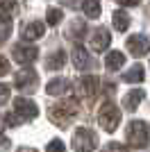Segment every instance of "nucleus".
<instances>
[{"instance_id": "28", "label": "nucleus", "mask_w": 150, "mask_h": 152, "mask_svg": "<svg viewBox=\"0 0 150 152\" xmlns=\"http://www.w3.org/2000/svg\"><path fill=\"white\" fill-rule=\"evenodd\" d=\"M9 145H12V143H9V139H7V136H2V134H0V152L9 150Z\"/></svg>"}, {"instance_id": "26", "label": "nucleus", "mask_w": 150, "mask_h": 152, "mask_svg": "<svg viewBox=\"0 0 150 152\" xmlns=\"http://www.w3.org/2000/svg\"><path fill=\"white\" fill-rule=\"evenodd\" d=\"M9 84H0V104H5L7 100H9Z\"/></svg>"}, {"instance_id": "18", "label": "nucleus", "mask_w": 150, "mask_h": 152, "mask_svg": "<svg viewBox=\"0 0 150 152\" xmlns=\"http://www.w3.org/2000/svg\"><path fill=\"white\" fill-rule=\"evenodd\" d=\"M82 12L87 14L89 18H98L100 16V0H84L82 2Z\"/></svg>"}, {"instance_id": "29", "label": "nucleus", "mask_w": 150, "mask_h": 152, "mask_svg": "<svg viewBox=\"0 0 150 152\" xmlns=\"http://www.w3.org/2000/svg\"><path fill=\"white\" fill-rule=\"evenodd\" d=\"M116 2H118V5H125V7H137L141 0H116Z\"/></svg>"}, {"instance_id": "4", "label": "nucleus", "mask_w": 150, "mask_h": 152, "mask_svg": "<svg viewBox=\"0 0 150 152\" xmlns=\"http://www.w3.org/2000/svg\"><path fill=\"white\" fill-rule=\"evenodd\" d=\"M98 123H100V127H102L105 132L112 134L121 123V109L116 107L114 102H107L105 107L100 109V114H98Z\"/></svg>"}, {"instance_id": "2", "label": "nucleus", "mask_w": 150, "mask_h": 152, "mask_svg": "<svg viewBox=\"0 0 150 152\" xmlns=\"http://www.w3.org/2000/svg\"><path fill=\"white\" fill-rule=\"evenodd\" d=\"M73 150L77 152H91L96 145H98V136H96L93 129H89V127H80V129H75L73 134Z\"/></svg>"}, {"instance_id": "14", "label": "nucleus", "mask_w": 150, "mask_h": 152, "mask_svg": "<svg viewBox=\"0 0 150 152\" xmlns=\"http://www.w3.org/2000/svg\"><path fill=\"white\" fill-rule=\"evenodd\" d=\"M112 23H114V30L116 32H125L127 27H130V14L123 12V9L114 12L112 14Z\"/></svg>"}, {"instance_id": "3", "label": "nucleus", "mask_w": 150, "mask_h": 152, "mask_svg": "<svg viewBox=\"0 0 150 152\" xmlns=\"http://www.w3.org/2000/svg\"><path fill=\"white\" fill-rule=\"evenodd\" d=\"M148 136H150V129L143 121H132L130 127H127V143L132 148H146L148 145Z\"/></svg>"}, {"instance_id": "20", "label": "nucleus", "mask_w": 150, "mask_h": 152, "mask_svg": "<svg viewBox=\"0 0 150 152\" xmlns=\"http://www.w3.org/2000/svg\"><path fill=\"white\" fill-rule=\"evenodd\" d=\"M125 82H130V84H139L141 80H143V66H134L132 70H127L123 75Z\"/></svg>"}, {"instance_id": "10", "label": "nucleus", "mask_w": 150, "mask_h": 152, "mask_svg": "<svg viewBox=\"0 0 150 152\" xmlns=\"http://www.w3.org/2000/svg\"><path fill=\"white\" fill-rule=\"evenodd\" d=\"M109 41H112V34L105 27H98V30L91 34V48L96 52H102L105 48H109Z\"/></svg>"}, {"instance_id": "25", "label": "nucleus", "mask_w": 150, "mask_h": 152, "mask_svg": "<svg viewBox=\"0 0 150 152\" xmlns=\"http://www.w3.org/2000/svg\"><path fill=\"white\" fill-rule=\"evenodd\" d=\"M102 152H127V148L121 145V143H107Z\"/></svg>"}, {"instance_id": "22", "label": "nucleus", "mask_w": 150, "mask_h": 152, "mask_svg": "<svg viewBox=\"0 0 150 152\" xmlns=\"http://www.w3.org/2000/svg\"><path fill=\"white\" fill-rule=\"evenodd\" d=\"M62 9H55V7H50L48 9V25H57L59 20H62Z\"/></svg>"}, {"instance_id": "6", "label": "nucleus", "mask_w": 150, "mask_h": 152, "mask_svg": "<svg viewBox=\"0 0 150 152\" xmlns=\"http://www.w3.org/2000/svg\"><path fill=\"white\" fill-rule=\"evenodd\" d=\"M37 80H39L37 70L25 66V68H21L18 73H16V77H14V84H16V89L25 91V93H30V91H34V86H37Z\"/></svg>"}, {"instance_id": "7", "label": "nucleus", "mask_w": 150, "mask_h": 152, "mask_svg": "<svg viewBox=\"0 0 150 152\" xmlns=\"http://www.w3.org/2000/svg\"><path fill=\"white\" fill-rule=\"evenodd\" d=\"M14 114L18 116V121H30V118H37L39 107L27 98H16L14 100Z\"/></svg>"}, {"instance_id": "12", "label": "nucleus", "mask_w": 150, "mask_h": 152, "mask_svg": "<svg viewBox=\"0 0 150 152\" xmlns=\"http://www.w3.org/2000/svg\"><path fill=\"white\" fill-rule=\"evenodd\" d=\"M46 91H48L50 95H62V93L73 91V86H71V82L66 80V77H55V80H50V82H48Z\"/></svg>"}, {"instance_id": "30", "label": "nucleus", "mask_w": 150, "mask_h": 152, "mask_svg": "<svg viewBox=\"0 0 150 152\" xmlns=\"http://www.w3.org/2000/svg\"><path fill=\"white\" fill-rule=\"evenodd\" d=\"M18 152H37V150H32V148H21Z\"/></svg>"}, {"instance_id": "5", "label": "nucleus", "mask_w": 150, "mask_h": 152, "mask_svg": "<svg viewBox=\"0 0 150 152\" xmlns=\"http://www.w3.org/2000/svg\"><path fill=\"white\" fill-rule=\"evenodd\" d=\"M98 91H100V77L96 75H84L75 86V93H77L80 100H91Z\"/></svg>"}, {"instance_id": "24", "label": "nucleus", "mask_w": 150, "mask_h": 152, "mask_svg": "<svg viewBox=\"0 0 150 152\" xmlns=\"http://www.w3.org/2000/svg\"><path fill=\"white\" fill-rule=\"evenodd\" d=\"M66 148H64V143L59 139H55V141H50L48 143V148H46V152H64Z\"/></svg>"}, {"instance_id": "13", "label": "nucleus", "mask_w": 150, "mask_h": 152, "mask_svg": "<svg viewBox=\"0 0 150 152\" xmlns=\"http://www.w3.org/2000/svg\"><path fill=\"white\" fill-rule=\"evenodd\" d=\"M73 64H75V68H80V70L91 66V57H89V52L82 45H75L73 48Z\"/></svg>"}, {"instance_id": "15", "label": "nucleus", "mask_w": 150, "mask_h": 152, "mask_svg": "<svg viewBox=\"0 0 150 152\" xmlns=\"http://www.w3.org/2000/svg\"><path fill=\"white\" fill-rule=\"evenodd\" d=\"M146 98V93L141 89H137V91H130V93L125 95V109L127 111H137V107H139V102Z\"/></svg>"}, {"instance_id": "11", "label": "nucleus", "mask_w": 150, "mask_h": 152, "mask_svg": "<svg viewBox=\"0 0 150 152\" xmlns=\"http://www.w3.org/2000/svg\"><path fill=\"white\" fill-rule=\"evenodd\" d=\"M43 32H46V25L41 20H32V23H27L25 30L21 32V39H23V41H37V39L43 37Z\"/></svg>"}, {"instance_id": "16", "label": "nucleus", "mask_w": 150, "mask_h": 152, "mask_svg": "<svg viewBox=\"0 0 150 152\" xmlns=\"http://www.w3.org/2000/svg\"><path fill=\"white\" fill-rule=\"evenodd\" d=\"M12 34V16L9 14H0V43H5Z\"/></svg>"}, {"instance_id": "27", "label": "nucleus", "mask_w": 150, "mask_h": 152, "mask_svg": "<svg viewBox=\"0 0 150 152\" xmlns=\"http://www.w3.org/2000/svg\"><path fill=\"white\" fill-rule=\"evenodd\" d=\"M7 73H9V61H7V59L0 55V77L7 75Z\"/></svg>"}, {"instance_id": "8", "label": "nucleus", "mask_w": 150, "mask_h": 152, "mask_svg": "<svg viewBox=\"0 0 150 152\" xmlns=\"http://www.w3.org/2000/svg\"><path fill=\"white\" fill-rule=\"evenodd\" d=\"M127 48H130V55H134V57H143V55H148L150 41H148L146 34H132V37L127 39Z\"/></svg>"}, {"instance_id": "1", "label": "nucleus", "mask_w": 150, "mask_h": 152, "mask_svg": "<svg viewBox=\"0 0 150 152\" xmlns=\"http://www.w3.org/2000/svg\"><path fill=\"white\" fill-rule=\"evenodd\" d=\"M48 114H50V121L55 123V125L66 127V125H68V121H73L75 114H77V104H75L73 100L57 102V104H52V107H50Z\"/></svg>"}, {"instance_id": "9", "label": "nucleus", "mask_w": 150, "mask_h": 152, "mask_svg": "<svg viewBox=\"0 0 150 152\" xmlns=\"http://www.w3.org/2000/svg\"><path fill=\"white\" fill-rule=\"evenodd\" d=\"M37 57H39V50L34 45H16V48H14V59H16L21 66L32 64Z\"/></svg>"}, {"instance_id": "17", "label": "nucleus", "mask_w": 150, "mask_h": 152, "mask_svg": "<svg viewBox=\"0 0 150 152\" xmlns=\"http://www.w3.org/2000/svg\"><path fill=\"white\" fill-rule=\"evenodd\" d=\"M46 64H48V68H50V70H59L64 64H66V52H64V50L52 52V55L48 57V61H46Z\"/></svg>"}, {"instance_id": "19", "label": "nucleus", "mask_w": 150, "mask_h": 152, "mask_svg": "<svg viewBox=\"0 0 150 152\" xmlns=\"http://www.w3.org/2000/svg\"><path fill=\"white\" fill-rule=\"evenodd\" d=\"M123 64H125L123 52L114 50V52H109V55H107V68H109V70H118Z\"/></svg>"}, {"instance_id": "23", "label": "nucleus", "mask_w": 150, "mask_h": 152, "mask_svg": "<svg viewBox=\"0 0 150 152\" xmlns=\"http://www.w3.org/2000/svg\"><path fill=\"white\" fill-rule=\"evenodd\" d=\"M16 9V0H0V14H9Z\"/></svg>"}, {"instance_id": "21", "label": "nucleus", "mask_w": 150, "mask_h": 152, "mask_svg": "<svg viewBox=\"0 0 150 152\" xmlns=\"http://www.w3.org/2000/svg\"><path fill=\"white\" fill-rule=\"evenodd\" d=\"M68 37H73L75 41H80V39L84 37V23H82V20H73V23H71Z\"/></svg>"}]
</instances>
